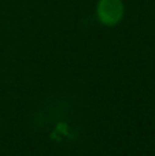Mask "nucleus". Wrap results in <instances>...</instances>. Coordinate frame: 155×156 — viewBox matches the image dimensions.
<instances>
[{"label":"nucleus","instance_id":"1","mask_svg":"<svg viewBox=\"0 0 155 156\" xmlns=\"http://www.w3.org/2000/svg\"><path fill=\"white\" fill-rule=\"evenodd\" d=\"M96 14H98V19L103 25L114 26L124 16L122 0H99Z\"/></svg>","mask_w":155,"mask_h":156}]
</instances>
